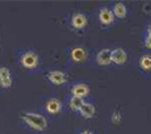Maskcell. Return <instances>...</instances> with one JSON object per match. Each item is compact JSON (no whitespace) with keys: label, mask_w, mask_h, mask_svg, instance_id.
I'll list each match as a JSON object with an SVG mask.
<instances>
[{"label":"cell","mask_w":151,"mask_h":134,"mask_svg":"<svg viewBox=\"0 0 151 134\" xmlns=\"http://www.w3.org/2000/svg\"><path fill=\"white\" fill-rule=\"evenodd\" d=\"M21 118L24 120L32 129L42 132L47 128V120L40 113H33V112H25L21 115Z\"/></svg>","instance_id":"cell-1"},{"label":"cell","mask_w":151,"mask_h":134,"mask_svg":"<svg viewBox=\"0 0 151 134\" xmlns=\"http://www.w3.org/2000/svg\"><path fill=\"white\" fill-rule=\"evenodd\" d=\"M21 65L25 68H29V70L36 68L38 66V55L34 53V51H27L21 57Z\"/></svg>","instance_id":"cell-2"},{"label":"cell","mask_w":151,"mask_h":134,"mask_svg":"<svg viewBox=\"0 0 151 134\" xmlns=\"http://www.w3.org/2000/svg\"><path fill=\"white\" fill-rule=\"evenodd\" d=\"M47 79L51 81L53 84H57V86H60V84H65L66 81L68 80V76L62 71H57V70H53L47 74Z\"/></svg>","instance_id":"cell-3"},{"label":"cell","mask_w":151,"mask_h":134,"mask_svg":"<svg viewBox=\"0 0 151 134\" xmlns=\"http://www.w3.org/2000/svg\"><path fill=\"white\" fill-rule=\"evenodd\" d=\"M99 19H100V22L103 25H110L114 21V14L109 8H101L100 12H99Z\"/></svg>","instance_id":"cell-4"},{"label":"cell","mask_w":151,"mask_h":134,"mask_svg":"<svg viewBox=\"0 0 151 134\" xmlns=\"http://www.w3.org/2000/svg\"><path fill=\"white\" fill-rule=\"evenodd\" d=\"M0 86L3 88H9L12 86V76L11 71L7 67H0Z\"/></svg>","instance_id":"cell-5"},{"label":"cell","mask_w":151,"mask_h":134,"mask_svg":"<svg viewBox=\"0 0 151 134\" xmlns=\"http://www.w3.org/2000/svg\"><path fill=\"white\" fill-rule=\"evenodd\" d=\"M96 61L99 65H101V66L109 65V63L112 62V50H109V49H103V50H100L96 55Z\"/></svg>","instance_id":"cell-6"},{"label":"cell","mask_w":151,"mask_h":134,"mask_svg":"<svg viewBox=\"0 0 151 134\" xmlns=\"http://www.w3.org/2000/svg\"><path fill=\"white\" fill-rule=\"evenodd\" d=\"M127 59V54L124 49L117 48L114 50H112V62L116 63V65H122V63L126 62Z\"/></svg>","instance_id":"cell-7"},{"label":"cell","mask_w":151,"mask_h":134,"mask_svg":"<svg viewBox=\"0 0 151 134\" xmlns=\"http://www.w3.org/2000/svg\"><path fill=\"white\" fill-rule=\"evenodd\" d=\"M71 94L72 96H76V97H80V99H84L87 95L89 94V87L84 83H78L72 87L71 89Z\"/></svg>","instance_id":"cell-8"},{"label":"cell","mask_w":151,"mask_h":134,"mask_svg":"<svg viewBox=\"0 0 151 134\" xmlns=\"http://www.w3.org/2000/svg\"><path fill=\"white\" fill-rule=\"evenodd\" d=\"M87 22H88V21H87V16H86V14H83V13L74 14V16H72V20H71V24H72V27H74L75 29L86 28Z\"/></svg>","instance_id":"cell-9"},{"label":"cell","mask_w":151,"mask_h":134,"mask_svg":"<svg viewBox=\"0 0 151 134\" xmlns=\"http://www.w3.org/2000/svg\"><path fill=\"white\" fill-rule=\"evenodd\" d=\"M60 109H62V104H60V101L58 100V99H50V100L46 103V110H47L49 113H51V115L58 113Z\"/></svg>","instance_id":"cell-10"},{"label":"cell","mask_w":151,"mask_h":134,"mask_svg":"<svg viewBox=\"0 0 151 134\" xmlns=\"http://www.w3.org/2000/svg\"><path fill=\"white\" fill-rule=\"evenodd\" d=\"M71 58L74 62H83L87 58V51L83 48H75L71 50Z\"/></svg>","instance_id":"cell-11"},{"label":"cell","mask_w":151,"mask_h":134,"mask_svg":"<svg viewBox=\"0 0 151 134\" xmlns=\"http://www.w3.org/2000/svg\"><path fill=\"white\" fill-rule=\"evenodd\" d=\"M112 12L114 14V17H118V19H124L127 13V9L125 7L124 3H116L112 8Z\"/></svg>","instance_id":"cell-12"},{"label":"cell","mask_w":151,"mask_h":134,"mask_svg":"<svg viewBox=\"0 0 151 134\" xmlns=\"http://www.w3.org/2000/svg\"><path fill=\"white\" fill-rule=\"evenodd\" d=\"M80 115L83 116V117H86V118H91V117H93V115H95V107L92 105V104H89V103H84L83 104V107L80 108Z\"/></svg>","instance_id":"cell-13"},{"label":"cell","mask_w":151,"mask_h":134,"mask_svg":"<svg viewBox=\"0 0 151 134\" xmlns=\"http://www.w3.org/2000/svg\"><path fill=\"white\" fill-rule=\"evenodd\" d=\"M83 104H84V101H83V99H80V97L72 96V97L70 99V108H71L72 110H80Z\"/></svg>","instance_id":"cell-14"},{"label":"cell","mask_w":151,"mask_h":134,"mask_svg":"<svg viewBox=\"0 0 151 134\" xmlns=\"http://www.w3.org/2000/svg\"><path fill=\"white\" fill-rule=\"evenodd\" d=\"M141 68H143L145 71H150L151 70V55H143L139 61Z\"/></svg>","instance_id":"cell-15"},{"label":"cell","mask_w":151,"mask_h":134,"mask_svg":"<svg viewBox=\"0 0 151 134\" xmlns=\"http://www.w3.org/2000/svg\"><path fill=\"white\" fill-rule=\"evenodd\" d=\"M145 46L147 49H151V36H149V34L145 36Z\"/></svg>","instance_id":"cell-16"},{"label":"cell","mask_w":151,"mask_h":134,"mask_svg":"<svg viewBox=\"0 0 151 134\" xmlns=\"http://www.w3.org/2000/svg\"><path fill=\"white\" fill-rule=\"evenodd\" d=\"M121 120V115H118L117 112L114 113V115H113V122H118Z\"/></svg>","instance_id":"cell-17"},{"label":"cell","mask_w":151,"mask_h":134,"mask_svg":"<svg viewBox=\"0 0 151 134\" xmlns=\"http://www.w3.org/2000/svg\"><path fill=\"white\" fill-rule=\"evenodd\" d=\"M147 34H149V36H151V24L149 25V28H147Z\"/></svg>","instance_id":"cell-18"},{"label":"cell","mask_w":151,"mask_h":134,"mask_svg":"<svg viewBox=\"0 0 151 134\" xmlns=\"http://www.w3.org/2000/svg\"><path fill=\"white\" fill-rule=\"evenodd\" d=\"M80 134H92L91 132H89V130H84V132H82Z\"/></svg>","instance_id":"cell-19"}]
</instances>
